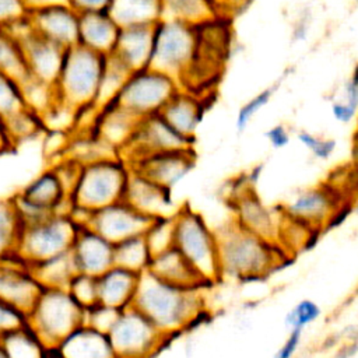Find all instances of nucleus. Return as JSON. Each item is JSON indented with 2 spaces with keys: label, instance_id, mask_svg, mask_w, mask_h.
Segmentation results:
<instances>
[{
  "label": "nucleus",
  "instance_id": "f257e3e1",
  "mask_svg": "<svg viewBox=\"0 0 358 358\" xmlns=\"http://www.w3.org/2000/svg\"><path fill=\"white\" fill-rule=\"evenodd\" d=\"M204 289L175 285L144 271L140 274L133 306L172 340L196 326L207 313Z\"/></svg>",
  "mask_w": 358,
  "mask_h": 358
},
{
  "label": "nucleus",
  "instance_id": "f03ea898",
  "mask_svg": "<svg viewBox=\"0 0 358 358\" xmlns=\"http://www.w3.org/2000/svg\"><path fill=\"white\" fill-rule=\"evenodd\" d=\"M215 232L222 278L238 281L263 278L284 266L289 257L278 243L243 229L232 218Z\"/></svg>",
  "mask_w": 358,
  "mask_h": 358
},
{
  "label": "nucleus",
  "instance_id": "7ed1b4c3",
  "mask_svg": "<svg viewBox=\"0 0 358 358\" xmlns=\"http://www.w3.org/2000/svg\"><path fill=\"white\" fill-rule=\"evenodd\" d=\"M194 25V56L178 83L182 90L213 99L231 53V18L214 15Z\"/></svg>",
  "mask_w": 358,
  "mask_h": 358
},
{
  "label": "nucleus",
  "instance_id": "20e7f679",
  "mask_svg": "<svg viewBox=\"0 0 358 358\" xmlns=\"http://www.w3.org/2000/svg\"><path fill=\"white\" fill-rule=\"evenodd\" d=\"M173 246L185 256L208 287L222 280L218 238L206 218L189 206L178 207L173 214Z\"/></svg>",
  "mask_w": 358,
  "mask_h": 358
},
{
  "label": "nucleus",
  "instance_id": "39448f33",
  "mask_svg": "<svg viewBox=\"0 0 358 358\" xmlns=\"http://www.w3.org/2000/svg\"><path fill=\"white\" fill-rule=\"evenodd\" d=\"M129 164L120 155H109L81 164L78 178L70 194V206L92 213L123 200Z\"/></svg>",
  "mask_w": 358,
  "mask_h": 358
},
{
  "label": "nucleus",
  "instance_id": "423d86ee",
  "mask_svg": "<svg viewBox=\"0 0 358 358\" xmlns=\"http://www.w3.org/2000/svg\"><path fill=\"white\" fill-rule=\"evenodd\" d=\"M84 310L67 288H43L28 312V326L46 348H57L63 338L84 324Z\"/></svg>",
  "mask_w": 358,
  "mask_h": 358
},
{
  "label": "nucleus",
  "instance_id": "0eeeda50",
  "mask_svg": "<svg viewBox=\"0 0 358 358\" xmlns=\"http://www.w3.org/2000/svg\"><path fill=\"white\" fill-rule=\"evenodd\" d=\"M105 56L83 45L66 49L60 74L55 84L59 101L80 110L95 103Z\"/></svg>",
  "mask_w": 358,
  "mask_h": 358
},
{
  "label": "nucleus",
  "instance_id": "6e6552de",
  "mask_svg": "<svg viewBox=\"0 0 358 358\" xmlns=\"http://www.w3.org/2000/svg\"><path fill=\"white\" fill-rule=\"evenodd\" d=\"M194 50V24L165 17L154 24V45L150 67L179 80L192 63Z\"/></svg>",
  "mask_w": 358,
  "mask_h": 358
},
{
  "label": "nucleus",
  "instance_id": "1a4fd4ad",
  "mask_svg": "<svg viewBox=\"0 0 358 358\" xmlns=\"http://www.w3.org/2000/svg\"><path fill=\"white\" fill-rule=\"evenodd\" d=\"M179 88L175 77L145 67L130 73L115 102L141 119L159 113Z\"/></svg>",
  "mask_w": 358,
  "mask_h": 358
},
{
  "label": "nucleus",
  "instance_id": "9d476101",
  "mask_svg": "<svg viewBox=\"0 0 358 358\" xmlns=\"http://www.w3.org/2000/svg\"><path fill=\"white\" fill-rule=\"evenodd\" d=\"M80 225L69 213H56L43 221L24 227L17 253L28 263L45 260L70 250Z\"/></svg>",
  "mask_w": 358,
  "mask_h": 358
},
{
  "label": "nucleus",
  "instance_id": "9b49d317",
  "mask_svg": "<svg viewBox=\"0 0 358 358\" xmlns=\"http://www.w3.org/2000/svg\"><path fill=\"white\" fill-rule=\"evenodd\" d=\"M108 336L116 358H152L171 341L133 305L120 310Z\"/></svg>",
  "mask_w": 358,
  "mask_h": 358
},
{
  "label": "nucleus",
  "instance_id": "f8f14e48",
  "mask_svg": "<svg viewBox=\"0 0 358 358\" xmlns=\"http://www.w3.org/2000/svg\"><path fill=\"white\" fill-rule=\"evenodd\" d=\"M17 39L27 71L55 85L62 70L66 49L35 32L25 17L6 27Z\"/></svg>",
  "mask_w": 358,
  "mask_h": 358
},
{
  "label": "nucleus",
  "instance_id": "ddd939ff",
  "mask_svg": "<svg viewBox=\"0 0 358 358\" xmlns=\"http://www.w3.org/2000/svg\"><path fill=\"white\" fill-rule=\"evenodd\" d=\"M194 141L176 131L159 113H154L138 120L131 138L119 155L130 162L152 152L194 148Z\"/></svg>",
  "mask_w": 358,
  "mask_h": 358
},
{
  "label": "nucleus",
  "instance_id": "4468645a",
  "mask_svg": "<svg viewBox=\"0 0 358 358\" xmlns=\"http://www.w3.org/2000/svg\"><path fill=\"white\" fill-rule=\"evenodd\" d=\"M345 206L340 192L330 185H317L299 192L280 207L285 214L301 220L310 227L326 231L337 218H341Z\"/></svg>",
  "mask_w": 358,
  "mask_h": 358
},
{
  "label": "nucleus",
  "instance_id": "2eb2a0df",
  "mask_svg": "<svg viewBox=\"0 0 358 358\" xmlns=\"http://www.w3.org/2000/svg\"><path fill=\"white\" fill-rule=\"evenodd\" d=\"M43 287L29 264L15 252L0 259V298L28 315Z\"/></svg>",
  "mask_w": 358,
  "mask_h": 358
},
{
  "label": "nucleus",
  "instance_id": "dca6fc26",
  "mask_svg": "<svg viewBox=\"0 0 358 358\" xmlns=\"http://www.w3.org/2000/svg\"><path fill=\"white\" fill-rule=\"evenodd\" d=\"M152 218L140 213L124 200H119L90 214L85 227L116 243L134 235H143Z\"/></svg>",
  "mask_w": 358,
  "mask_h": 358
},
{
  "label": "nucleus",
  "instance_id": "f3484780",
  "mask_svg": "<svg viewBox=\"0 0 358 358\" xmlns=\"http://www.w3.org/2000/svg\"><path fill=\"white\" fill-rule=\"evenodd\" d=\"M130 169L140 172L155 183L172 190L194 168V148L152 152L127 162Z\"/></svg>",
  "mask_w": 358,
  "mask_h": 358
},
{
  "label": "nucleus",
  "instance_id": "a211bd4d",
  "mask_svg": "<svg viewBox=\"0 0 358 358\" xmlns=\"http://www.w3.org/2000/svg\"><path fill=\"white\" fill-rule=\"evenodd\" d=\"M232 220L243 229L275 242L278 232V207L271 208L263 203L253 186L248 183L232 196Z\"/></svg>",
  "mask_w": 358,
  "mask_h": 358
},
{
  "label": "nucleus",
  "instance_id": "6ab92c4d",
  "mask_svg": "<svg viewBox=\"0 0 358 358\" xmlns=\"http://www.w3.org/2000/svg\"><path fill=\"white\" fill-rule=\"evenodd\" d=\"M27 20L35 32L64 49L78 43L80 14L67 3L28 10Z\"/></svg>",
  "mask_w": 358,
  "mask_h": 358
},
{
  "label": "nucleus",
  "instance_id": "aec40b11",
  "mask_svg": "<svg viewBox=\"0 0 358 358\" xmlns=\"http://www.w3.org/2000/svg\"><path fill=\"white\" fill-rule=\"evenodd\" d=\"M123 200L150 218L173 215L176 208L172 190L130 169Z\"/></svg>",
  "mask_w": 358,
  "mask_h": 358
},
{
  "label": "nucleus",
  "instance_id": "412c9836",
  "mask_svg": "<svg viewBox=\"0 0 358 358\" xmlns=\"http://www.w3.org/2000/svg\"><path fill=\"white\" fill-rule=\"evenodd\" d=\"M70 250L78 273L98 277L113 266V243L90 227L80 225Z\"/></svg>",
  "mask_w": 358,
  "mask_h": 358
},
{
  "label": "nucleus",
  "instance_id": "4be33fe9",
  "mask_svg": "<svg viewBox=\"0 0 358 358\" xmlns=\"http://www.w3.org/2000/svg\"><path fill=\"white\" fill-rule=\"evenodd\" d=\"M208 101L197 94L179 88L161 109L159 115L180 134L196 140V131L208 108Z\"/></svg>",
  "mask_w": 358,
  "mask_h": 358
},
{
  "label": "nucleus",
  "instance_id": "5701e85b",
  "mask_svg": "<svg viewBox=\"0 0 358 358\" xmlns=\"http://www.w3.org/2000/svg\"><path fill=\"white\" fill-rule=\"evenodd\" d=\"M154 45V25L122 27L113 55L130 70L150 67Z\"/></svg>",
  "mask_w": 358,
  "mask_h": 358
},
{
  "label": "nucleus",
  "instance_id": "b1692460",
  "mask_svg": "<svg viewBox=\"0 0 358 358\" xmlns=\"http://www.w3.org/2000/svg\"><path fill=\"white\" fill-rule=\"evenodd\" d=\"M138 120L140 117L113 101L98 110L94 133L105 144L120 152L131 138Z\"/></svg>",
  "mask_w": 358,
  "mask_h": 358
},
{
  "label": "nucleus",
  "instance_id": "393cba45",
  "mask_svg": "<svg viewBox=\"0 0 358 358\" xmlns=\"http://www.w3.org/2000/svg\"><path fill=\"white\" fill-rule=\"evenodd\" d=\"M27 200L53 213H69L70 192L55 166L48 168L18 192Z\"/></svg>",
  "mask_w": 358,
  "mask_h": 358
},
{
  "label": "nucleus",
  "instance_id": "a878e982",
  "mask_svg": "<svg viewBox=\"0 0 358 358\" xmlns=\"http://www.w3.org/2000/svg\"><path fill=\"white\" fill-rule=\"evenodd\" d=\"M140 274L113 264L96 277L98 302L124 309L133 305Z\"/></svg>",
  "mask_w": 358,
  "mask_h": 358
},
{
  "label": "nucleus",
  "instance_id": "bb28decb",
  "mask_svg": "<svg viewBox=\"0 0 358 358\" xmlns=\"http://www.w3.org/2000/svg\"><path fill=\"white\" fill-rule=\"evenodd\" d=\"M120 27L109 11H94L80 14L78 45H83L99 55L113 52Z\"/></svg>",
  "mask_w": 358,
  "mask_h": 358
},
{
  "label": "nucleus",
  "instance_id": "cd10ccee",
  "mask_svg": "<svg viewBox=\"0 0 358 358\" xmlns=\"http://www.w3.org/2000/svg\"><path fill=\"white\" fill-rule=\"evenodd\" d=\"M64 358H116L108 333L81 324L57 347Z\"/></svg>",
  "mask_w": 358,
  "mask_h": 358
},
{
  "label": "nucleus",
  "instance_id": "c85d7f7f",
  "mask_svg": "<svg viewBox=\"0 0 358 358\" xmlns=\"http://www.w3.org/2000/svg\"><path fill=\"white\" fill-rule=\"evenodd\" d=\"M154 275L175 285L187 288H207L208 285L185 259V256L175 248H169L152 256L148 270Z\"/></svg>",
  "mask_w": 358,
  "mask_h": 358
},
{
  "label": "nucleus",
  "instance_id": "c756f323",
  "mask_svg": "<svg viewBox=\"0 0 358 358\" xmlns=\"http://www.w3.org/2000/svg\"><path fill=\"white\" fill-rule=\"evenodd\" d=\"M109 14L117 25H154L164 17L162 0H112Z\"/></svg>",
  "mask_w": 358,
  "mask_h": 358
},
{
  "label": "nucleus",
  "instance_id": "7c9ffc66",
  "mask_svg": "<svg viewBox=\"0 0 358 358\" xmlns=\"http://www.w3.org/2000/svg\"><path fill=\"white\" fill-rule=\"evenodd\" d=\"M29 267L43 288H67L71 278L78 273L71 250L36 262Z\"/></svg>",
  "mask_w": 358,
  "mask_h": 358
},
{
  "label": "nucleus",
  "instance_id": "2f4dec72",
  "mask_svg": "<svg viewBox=\"0 0 358 358\" xmlns=\"http://www.w3.org/2000/svg\"><path fill=\"white\" fill-rule=\"evenodd\" d=\"M151 259L152 253L144 235H134L113 243V264L116 266L141 274L148 270Z\"/></svg>",
  "mask_w": 358,
  "mask_h": 358
},
{
  "label": "nucleus",
  "instance_id": "473e14b6",
  "mask_svg": "<svg viewBox=\"0 0 358 358\" xmlns=\"http://www.w3.org/2000/svg\"><path fill=\"white\" fill-rule=\"evenodd\" d=\"M130 73L131 71L113 53L106 55L94 106L101 109L102 106L113 102Z\"/></svg>",
  "mask_w": 358,
  "mask_h": 358
},
{
  "label": "nucleus",
  "instance_id": "72a5a7b5",
  "mask_svg": "<svg viewBox=\"0 0 358 358\" xmlns=\"http://www.w3.org/2000/svg\"><path fill=\"white\" fill-rule=\"evenodd\" d=\"M18 81L27 108L41 117L59 101L55 85L31 76L28 71Z\"/></svg>",
  "mask_w": 358,
  "mask_h": 358
},
{
  "label": "nucleus",
  "instance_id": "f704fd0d",
  "mask_svg": "<svg viewBox=\"0 0 358 358\" xmlns=\"http://www.w3.org/2000/svg\"><path fill=\"white\" fill-rule=\"evenodd\" d=\"M8 358H43L46 347L27 324L0 337Z\"/></svg>",
  "mask_w": 358,
  "mask_h": 358
},
{
  "label": "nucleus",
  "instance_id": "c9c22d12",
  "mask_svg": "<svg viewBox=\"0 0 358 358\" xmlns=\"http://www.w3.org/2000/svg\"><path fill=\"white\" fill-rule=\"evenodd\" d=\"M162 8L165 18H175L190 24H199L218 15L211 0H162Z\"/></svg>",
  "mask_w": 358,
  "mask_h": 358
},
{
  "label": "nucleus",
  "instance_id": "e433bc0d",
  "mask_svg": "<svg viewBox=\"0 0 358 358\" xmlns=\"http://www.w3.org/2000/svg\"><path fill=\"white\" fill-rule=\"evenodd\" d=\"M22 227L10 199L0 200V259L15 252Z\"/></svg>",
  "mask_w": 358,
  "mask_h": 358
},
{
  "label": "nucleus",
  "instance_id": "4c0bfd02",
  "mask_svg": "<svg viewBox=\"0 0 358 358\" xmlns=\"http://www.w3.org/2000/svg\"><path fill=\"white\" fill-rule=\"evenodd\" d=\"M27 108L20 81L0 70V120L6 122Z\"/></svg>",
  "mask_w": 358,
  "mask_h": 358
},
{
  "label": "nucleus",
  "instance_id": "58836bf2",
  "mask_svg": "<svg viewBox=\"0 0 358 358\" xmlns=\"http://www.w3.org/2000/svg\"><path fill=\"white\" fill-rule=\"evenodd\" d=\"M0 70L14 76L17 80L27 73L22 53L17 39L6 27L0 25Z\"/></svg>",
  "mask_w": 358,
  "mask_h": 358
},
{
  "label": "nucleus",
  "instance_id": "ea45409f",
  "mask_svg": "<svg viewBox=\"0 0 358 358\" xmlns=\"http://www.w3.org/2000/svg\"><path fill=\"white\" fill-rule=\"evenodd\" d=\"M147 245L154 255L161 253L173 246L175 241V222L173 215H164L152 218L148 228L143 234Z\"/></svg>",
  "mask_w": 358,
  "mask_h": 358
},
{
  "label": "nucleus",
  "instance_id": "a19ab883",
  "mask_svg": "<svg viewBox=\"0 0 358 358\" xmlns=\"http://www.w3.org/2000/svg\"><path fill=\"white\" fill-rule=\"evenodd\" d=\"M3 126L6 129V133H7L11 144H15L21 140L32 137L43 129L41 116L28 108H25L20 113H17L13 117L3 122Z\"/></svg>",
  "mask_w": 358,
  "mask_h": 358
},
{
  "label": "nucleus",
  "instance_id": "79ce46f5",
  "mask_svg": "<svg viewBox=\"0 0 358 358\" xmlns=\"http://www.w3.org/2000/svg\"><path fill=\"white\" fill-rule=\"evenodd\" d=\"M322 316L320 306L312 299L298 301L285 315L284 323L289 330H305Z\"/></svg>",
  "mask_w": 358,
  "mask_h": 358
},
{
  "label": "nucleus",
  "instance_id": "37998d69",
  "mask_svg": "<svg viewBox=\"0 0 358 358\" xmlns=\"http://www.w3.org/2000/svg\"><path fill=\"white\" fill-rule=\"evenodd\" d=\"M67 291L83 308L98 303V284L95 275L77 273L69 282Z\"/></svg>",
  "mask_w": 358,
  "mask_h": 358
},
{
  "label": "nucleus",
  "instance_id": "c03bdc74",
  "mask_svg": "<svg viewBox=\"0 0 358 358\" xmlns=\"http://www.w3.org/2000/svg\"><path fill=\"white\" fill-rule=\"evenodd\" d=\"M275 90H277V85H271V87L260 91L259 94H256L253 98H250L248 102H245L239 108L236 117H235V127L238 131H243L248 127V124L256 116V113L270 102Z\"/></svg>",
  "mask_w": 358,
  "mask_h": 358
},
{
  "label": "nucleus",
  "instance_id": "a18cd8bd",
  "mask_svg": "<svg viewBox=\"0 0 358 358\" xmlns=\"http://www.w3.org/2000/svg\"><path fill=\"white\" fill-rule=\"evenodd\" d=\"M122 309H116L101 302L85 308L84 310V324L91 326L99 331L109 333L112 326L115 324Z\"/></svg>",
  "mask_w": 358,
  "mask_h": 358
},
{
  "label": "nucleus",
  "instance_id": "49530a36",
  "mask_svg": "<svg viewBox=\"0 0 358 358\" xmlns=\"http://www.w3.org/2000/svg\"><path fill=\"white\" fill-rule=\"evenodd\" d=\"M298 141L317 159H329L336 151V141L333 138L322 137L306 130H301L298 134Z\"/></svg>",
  "mask_w": 358,
  "mask_h": 358
},
{
  "label": "nucleus",
  "instance_id": "de8ad7c7",
  "mask_svg": "<svg viewBox=\"0 0 358 358\" xmlns=\"http://www.w3.org/2000/svg\"><path fill=\"white\" fill-rule=\"evenodd\" d=\"M28 324V315L0 298V337Z\"/></svg>",
  "mask_w": 358,
  "mask_h": 358
},
{
  "label": "nucleus",
  "instance_id": "09e8293b",
  "mask_svg": "<svg viewBox=\"0 0 358 358\" xmlns=\"http://www.w3.org/2000/svg\"><path fill=\"white\" fill-rule=\"evenodd\" d=\"M27 14L24 0H0V25L7 27Z\"/></svg>",
  "mask_w": 358,
  "mask_h": 358
},
{
  "label": "nucleus",
  "instance_id": "8fccbe9b",
  "mask_svg": "<svg viewBox=\"0 0 358 358\" xmlns=\"http://www.w3.org/2000/svg\"><path fill=\"white\" fill-rule=\"evenodd\" d=\"M302 330H289L287 338L277 348L273 358H294L302 343Z\"/></svg>",
  "mask_w": 358,
  "mask_h": 358
},
{
  "label": "nucleus",
  "instance_id": "3c124183",
  "mask_svg": "<svg viewBox=\"0 0 358 358\" xmlns=\"http://www.w3.org/2000/svg\"><path fill=\"white\" fill-rule=\"evenodd\" d=\"M264 136H266L267 141L270 143V145H271L273 148H277V150L284 148V147L288 145L289 141H291V134H289L288 127H287L285 124H281V123L271 126V127L264 133Z\"/></svg>",
  "mask_w": 358,
  "mask_h": 358
},
{
  "label": "nucleus",
  "instance_id": "603ef678",
  "mask_svg": "<svg viewBox=\"0 0 358 358\" xmlns=\"http://www.w3.org/2000/svg\"><path fill=\"white\" fill-rule=\"evenodd\" d=\"M249 1L250 0H211L217 14L231 20L234 15L241 13L249 4Z\"/></svg>",
  "mask_w": 358,
  "mask_h": 358
},
{
  "label": "nucleus",
  "instance_id": "864d4df0",
  "mask_svg": "<svg viewBox=\"0 0 358 358\" xmlns=\"http://www.w3.org/2000/svg\"><path fill=\"white\" fill-rule=\"evenodd\" d=\"M66 1L78 14L94 13V11H108L112 3V0H66Z\"/></svg>",
  "mask_w": 358,
  "mask_h": 358
},
{
  "label": "nucleus",
  "instance_id": "5fc2aeb1",
  "mask_svg": "<svg viewBox=\"0 0 358 358\" xmlns=\"http://www.w3.org/2000/svg\"><path fill=\"white\" fill-rule=\"evenodd\" d=\"M330 109H331V115L333 117L340 122V123H350L358 113V110L355 108H352L350 103H347L343 99H338V101H334L331 102L330 105Z\"/></svg>",
  "mask_w": 358,
  "mask_h": 358
},
{
  "label": "nucleus",
  "instance_id": "6e6d98bb",
  "mask_svg": "<svg viewBox=\"0 0 358 358\" xmlns=\"http://www.w3.org/2000/svg\"><path fill=\"white\" fill-rule=\"evenodd\" d=\"M352 108L358 110V64L355 66L351 77L347 80L344 85V99Z\"/></svg>",
  "mask_w": 358,
  "mask_h": 358
},
{
  "label": "nucleus",
  "instance_id": "4d7b16f0",
  "mask_svg": "<svg viewBox=\"0 0 358 358\" xmlns=\"http://www.w3.org/2000/svg\"><path fill=\"white\" fill-rule=\"evenodd\" d=\"M326 358H354L358 354V341H344L334 347Z\"/></svg>",
  "mask_w": 358,
  "mask_h": 358
},
{
  "label": "nucleus",
  "instance_id": "13d9d810",
  "mask_svg": "<svg viewBox=\"0 0 358 358\" xmlns=\"http://www.w3.org/2000/svg\"><path fill=\"white\" fill-rule=\"evenodd\" d=\"M308 28H309V18L308 15H302L295 21L294 25V31H292V36L295 41H302L306 38L308 34Z\"/></svg>",
  "mask_w": 358,
  "mask_h": 358
},
{
  "label": "nucleus",
  "instance_id": "bf43d9fd",
  "mask_svg": "<svg viewBox=\"0 0 358 358\" xmlns=\"http://www.w3.org/2000/svg\"><path fill=\"white\" fill-rule=\"evenodd\" d=\"M60 3H67L66 0H24V4L28 10H34V8H41V7H46V6H53V4H60Z\"/></svg>",
  "mask_w": 358,
  "mask_h": 358
},
{
  "label": "nucleus",
  "instance_id": "052dcab7",
  "mask_svg": "<svg viewBox=\"0 0 358 358\" xmlns=\"http://www.w3.org/2000/svg\"><path fill=\"white\" fill-rule=\"evenodd\" d=\"M11 145H13V144H11V141H10V138H8L7 133H6V129H4V126H3V122L0 120V152L4 151V150H7V148H10Z\"/></svg>",
  "mask_w": 358,
  "mask_h": 358
},
{
  "label": "nucleus",
  "instance_id": "680f3d73",
  "mask_svg": "<svg viewBox=\"0 0 358 358\" xmlns=\"http://www.w3.org/2000/svg\"><path fill=\"white\" fill-rule=\"evenodd\" d=\"M43 358H64V357L59 352L57 348H46Z\"/></svg>",
  "mask_w": 358,
  "mask_h": 358
},
{
  "label": "nucleus",
  "instance_id": "e2e57ef3",
  "mask_svg": "<svg viewBox=\"0 0 358 358\" xmlns=\"http://www.w3.org/2000/svg\"><path fill=\"white\" fill-rule=\"evenodd\" d=\"M0 358H8V354H7L6 348H4V344L1 341V338H0Z\"/></svg>",
  "mask_w": 358,
  "mask_h": 358
},
{
  "label": "nucleus",
  "instance_id": "0e129e2a",
  "mask_svg": "<svg viewBox=\"0 0 358 358\" xmlns=\"http://www.w3.org/2000/svg\"><path fill=\"white\" fill-rule=\"evenodd\" d=\"M354 208H355V213H357V214H358V203H357V204H355V206H354Z\"/></svg>",
  "mask_w": 358,
  "mask_h": 358
}]
</instances>
